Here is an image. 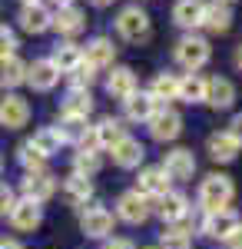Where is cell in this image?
Masks as SVG:
<instances>
[{
  "label": "cell",
  "instance_id": "1",
  "mask_svg": "<svg viewBox=\"0 0 242 249\" xmlns=\"http://www.w3.org/2000/svg\"><path fill=\"white\" fill-rule=\"evenodd\" d=\"M232 196H236V183L225 173H209L203 183H199V206H203V213L229 210Z\"/></svg>",
  "mask_w": 242,
  "mask_h": 249
},
{
  "label": "cell",
  "instance_id": "2",
  "mask_svg": "<svg viewBox=\"0 0 242 249\" xmlns=\"http://www.w3.org/2000/svg\"><path fill=\"white\" fill-rule=\"evenodd\" d=\"M212 57V47H209V40L206 37H196V34H186V37L176 43V63L189 70V73H196V70H203L206 63Z\"/></svg>",
  "mask_w": 242,
  "mask_h": 249
},
{
  "label": "cell",
  "instance_id": "3",
  "mask_svg": "<svg viewBox=\"0 0 242 249\" xmlns=\"http://www.w3.org/2000/svg\"><path fill=\"white\" fill-rule=\"evenodd\" d=\"M116 30H120V37L123 40H146L149 30H153V23H149V14L143 7H123L120 10V17H116Z\"/></svg>",
  "mask_w": 242,
  "mask_h": 249
},
{
  "label": "cell",
  "instance_id": "4",
  "mask_svg": "<svg viewBox=\"0 0 242 249\" xmlns=\"http://www.w3.org/2000/svg\"><path fill=\"white\" fill-rule=\"evenodd\" d=\"M146 123H149V136H153V140H159V143H173L176 136L183 133V116L176 113L173 107H166V103L149 116Z\"/></svg>",
  "mask_w": 242,
  "mask_h": 249
},
{
  "label": "cell",
  "instance_id": "5",
  "mask_svg": "<svg viewBox=\"0 0 242 249\" xmlns=\"http://www.w3.org/2000/svg\"><path fill=\"white\" fill-rule=\"evenodd\" d=\"M149 213H153V206H149V196H143L139 190H126L120 199H116V216H120L123 223L139 226V223H146Z\"/></svg>",
  "mask_w": 242,
  "mask_h": 249
},
{
  "label": "cell",
  "instance_id": "6",
  "mask_svg": "<svg viewBox=\"0 0 242 249\" xmlns=\"http://www.w3.org/2000/svg\"><path fill=\"white\" fill-rule=\"evenodd\" d=\"M153 213H156L166 226H176V223H183V219L189 216V199L183 196V193L169 190V193H163V196H156Z\"/></svg>",
  "mask_w": 242,
  "mask_h": 249
},
{
  "label": "cell",
  "instance_id": "7",
  "mask_svg": "<svg viewBox=\"0 0 242 249\" xmlns=\"http://www.w3.org/2000/svg\"><path fill=\"white\" fill-rule=\"evenodd\" d=\"M80 230H83V236H90V239H106L113 232V213L106 210V206H90V210H83Z\"/></svg>",
  "mask_w": 242,
  "mask_h": 249
},
{
  "label": "cell",
  "instance_id": "8",
  "mask_svg": "<svg viewBox=\"0 0 242 249\" xmlns=\"http://www.w3.org/2000/svg\"><path fill=\"white\" fill-rule=\"evenodd\" d=\"M20 190H23V199L47 203V199L56 193V176H53V173H47V170L27 173V176H23V183H20Z\"/></svg>",
  "mask_w": 242,
  "mask_h": 249
},
{
  "label": "cell",
  "instance_id": "9",
  "mask_svg": "<svg viewBox=\"0 0 242 249\" xmlns=\"http://www.w3.org/2000/svg\"><path fill=\"white\" fill-rule=\"evenodd\" d=\"M27 120H30V103L17 93H7L0 100V126H7V130H20V126H27Z\"/></svg>",
  "mask_w": 242,
  "mask_h": 249
},
{
  "label": "cell",
  "instance_id": "10",
  "mask_svg": "<svg viewBox=\"0 0 242 249\" xmlns=\"http://www.w3.org/2000/svg\"><path fill=\"white\" fill-rule=\"evenodd\" d=\"M7 216H10V226L17 232H34L43 223V210H40V203H34V199H17L14 210L7 213Z\"/></svg>",
  "mask_w": 242,
  "mask_h": 249
},
{
  "label": "cell",
  "instance_id": "11",
  "mask_svg": "<svg viewBox=\"0 0 242 249\" xmlns=\"http://www.w3.org/2000/svg\"><path fill=\"white\" fill-rule=\"evenodd\" d=\"M163 170H166L169 179H192V173H196V156H192V150H186V146H176V150H169L166 156H163Z\"/></svg>",
  "mask_w": 242,
  "mask_h": 249
},
{
  "label": "cell",
  "instance_id": "12",
  "mask_svg": "<svg viewBox=\"0 0 242 249\" xmlns=\"http://www.w3.org/2000/svg\"><path fill=\"white\" fill-rule=\"evenodd\" d=\"M110 153H113V163L116 166H123V170H133V166H139L143 163V156H146V146L136 140V136H123L120 143H113L110 146Z\"/></svg>",
  "mask_w": 242,
  "mask_h": 249
},
{
  "label": "cell",
  "instance_id": "13",
  "mask_svg": "<svg viewBox=\"0 0 242 249\" xmlns=\"http://www.w3.org/2000/svg\"><path fill=\"white\" fill-rule=\"evenodd\" d=\"M50 27H53L60 37H76V34L86 27V14H83L76 3H70V7H56Z\"/></svg>",
  "mask_w": 242,
  "mask_h": 249
},
{
  "label": "cell",
  "instance_id": "14",
  "mask_svg": "<svg viewBox=\"0 0 242 249\" xmlns=\"http://www.w3.org/2000/svg\"><path fill=\"white\" fill-rule=\"evenodd\" d=\"M60 73H56V67L50 60H34V63H27V83L37 90V93H47V90H53Z\"/></svg>",
  "mask_w": 242,
  "mask_h": 249
},
{
  "label": "cell",
  "instance_id": "15",
  "mask_svg": "<svg viewBox=\"0 0 242 249\" xmlns=\"http://www.w3.org/2000/svg\"><path fill=\"white\" fill-rule=\"evenodd\" d=\"M239 223H242V219L232 210H216V213H206L203 232H206V236H212V239H225V236L236 230Z\"/></svg>",
  "mask_w": 242,
  "mask_h": 249
},
{
  "label": "cell",
  "instance_id": "16",
  "mask_svg": "<svg viewBox=\"0 0 242 249\" xmlns=\"http://www.w3.org/2000/svg\"><path fill=\"white\" fill-rule=\"evenodd\" d=\"M206 103L212 107V110H229L232 103H236V87H232V80L225 77H212L206 83Z\"/></svg>",
  "mask_w": 242,
  "mask_h": 249
},
{
  "label": "cell",
  "instance_id": "17",
  "mask_svg": "<svg viewBox=\"0 0 242 249\" xmlns=\"http://www.w3.org/2000/svg\"><path fill=\"white\" fill-rule=\"evenodd\" d=\"M139 90V83H136V73H133L130 67H113L110 77H106V93L116 96V100H126Z\"/></svg>",
  "mask_w": 242,
  "mask_h": 249
},
{
  "label": "cell",
  "instance_id": "18",
  "mask_svg": "<svg viewBox=\"0 0 242 249\" xmlns=\"http://www.w3.org/2000/svg\"><path fill=\"white\" fill-rule=\"evenodd\" d=\"M239 143L232 140V133L225 130V133H209V140H206V153L212 156L216 163H232L236 156H239Z\"/></svg>",
  "mask_w": 242,
  "mask_h": 249
},
{
  "label": "cell",
  "instance_id": "19",
  "mask_svg": "<svg viewBox=\"0 0 242 249\" xmlns=\"http://www.w3.org/2000/svg\"><path fill=\"white\" fill-rule=\"evenodd\" d=\"M123 110H126V120H133V123H139V120H143V123H146L149 116L159 110V103L149 96V90H136L133 96L123 100Z\"/></svg>",
  "mask_w": 242,
  "mask_h": 249
},
{
  "label": "cell",
  "instance_id": "20",
  "mask_svg": "<svg viewBox=\"0 0 242 249\" xmlns=\"http://www.w3.org/2000/svg\"><path fill=\"white\" fill-rule=\"evenodd\" d=\"M203 14H206V0H176L173 3V20L186 30L203 27Z\"/></svg>",
  "mask_w": 242,
  "mask_h": 249
},
{
  "label": "cell",
  "instance_id": "21",
  "mask_svg": "<svg viewBox=\"0 0 242 249\" xmlns=\"http://www.w3.org/2000/svg\"><path fill=\"white\" fill-rule=\"evenodd\" d=\"M113 57H116V47H113L110 37H93L86 43V50H83V60H86L90 67H96V70L113 67Z\"/></svg>",
  "mask_w": 242,
  "mask_h": 249
},
{
  "label": "cell",
  "instance_id": "22",
  "mask_svg": "<svg viewBox=\"0 0 242 249\" xmlns=\"http://www.w3.org/2000/svg\"><path fill=\"white\" fill-rule=\"evenodd\" d=\"M50 20H53V14H50L43 3H23V7H20V27H23L27 34H43V30H50Z\"/></svg>",
  "mask_w": 242,
  "mask_h": 249
},
{
  "label": "cell",
  "instance_id": "23",
  "mask_svg": "<svg viewBox=\"0 0 242 249\" xmlns=\"http://www.w3.org/2000/svg\"><path fill=\"white\" fill-rule=\"evenodd\" d=\"M203 27L209 34H225L232 27V7L223 3V0H212L206 3V14H203Z\"/></svg>",
  "mask_w": 242,
  "mask_h": 249
},
{
  "label": "cell",
  "instance_id": "24",
  "mask_svg": "<svg viewBox=\"0 0 242 249\" xmlns=\"http://www.w3.org/2000/svg\"><path fill=\"white\" fill-rule=\"evenodd\" d=\"M136 190L143 193V196H163V193H169V176L163 166H146V170L139 173V179H136Z\"/></svg>",
  "mask_w": 242,
  "mask_h": 249
},
{
  "label": "cell",
  "instance_id": "25",
  "mask_svg": "<svg viewBox=\"0 0 242 249\" xmlns=\"http://www.w3.org/2000/svg\"><path fill=\"white\" fill-rule=\"evenodd\" d=\"M63 196H67L70 206H86V199L93 196V183H90V176L70 173V176L63 179Z\"/></svg>",
  "mask_w": 242,
  "mask_h": 249
},
{
  "label": "cell",
  "instance_id": "26",
  "mask_svg": "<svg viewBox=\"0 0 242 249\" xmlns=\"http://www.w3.org/2000/svg\"><path fill=\"white\" fill-rule=\"evenodd\" d=\"M93 133H96V146H100V150H110L113 143H120V140L126 136V126H123L120 116H103L93 126Z\"/></svg>",
  "mask_w": 242,
  "mask_h": 249
},
{
  "label": "cell",
  "instance_id": "27",
  "mask_svg": "<svg viewBox=\"0 0 242 249\" xmlns=\"http://www.w3.org/2000/svg\"><path fill=\"white\" fill-rule=\"evenodd\" d=\"M50 63L56 67V73H73L76 67L83 63V50L76 47V43H56L53 47V57H50Z\"/></svg>",
  "mask_w": 242,
  "mask_h": 249
},
{
  "label": "cell",
  "instance_id": "28",
  "mask_svg": "<svg viewBox=\"0 0 242 249\" xmlns=\"http://www.w3.org/2000/svg\"><path fill=\"white\" fill-rule=\"evenodd\" d=\"M90 113H93V93L70 87V93L63 100V116H80V120H86Z\"/></svg>",
  "mask_w": 242,
  "mask_h": 249
},
{
  "label": "cell",
  "instance_id": "29",
  "mask_svg": "<svg viewBox=\"0 0 242 249\" xmlns=\"http://www.w3.org/2000/svg\"><path fill=\"white\" fill-rule=\"evenodd\" d=\"M206 83L209 80L199 77V73H183L176 100H183V103H206Z\"/></svg>",
  "mask_w": 242,
  "mask_h": 249
},
{
  "label": "cell",
  "instance_id": "30",
  "mask_svg": "<svg viewBox=\"0 0 242 249\" xmlns=\"http://www.w3.org/2000/svg\"><path fill=\"white\" fill-rule=\"evenodd\" d=\"M176 93H179V77H176V73H169V70L156 73L153 83H149V96H153L159 107H163V100H176Z\"/></svg>",
  "mask_w": 242,
  "mask_h": 249
},
{
  "label": "cell",
  "instance_id": "31",
  "mask_svg": "<svg viewBox=\"0 0 242 249\" xmlns=\"http://www.w3.org/2000/svg\"><path fill=\"white\" fill-rule=\"evenodd\" d=\"M20 83H27V63L14 53L0 63V87L7 90V87H20Z\"/></svg>",
  "mask_w": 242,
  "mask_h": 249
},
{
  "label": "cell",
  "instance_id": "32",
  "mask_svg": "<svg viewBox=\"0 0 242 249\" xmlns=\"http://www.w3.org/2000/svg\"><path fill=\"white\" fill-rule=\"evenodd\" d=\"M56 133L63 143H83V136L90 133V126H86V120H80V116H60V126H56Z\"/></svg>",
  "mask_w": 242,
  "mask_h": 249
},
{
  "label": "cell",
  "instance_id": "33",
  "mask_svg": "<svg viewBox=\"0 0 242 249\" xmlns=\"http://www.w3.org/2000/svg\"><path fill=\"white\" fill-rule=\"evenodd\" d=\"M30 143H34V150H40L43 156L60 153V146H63V140H60V133H56V126H43V130H37V133L30 136Z\"/></svg>",
  "mask_w": 242,
  "mask_h": 249
},
{
  "label": "cell",
  "instance_id": "34",
  "mask_svg": "<svg viewBox=\"0 0 242 249\" xmlns=\"http://www.w3.org/2000/svg\"><path fill=\"white\" fill-rule=\"evenodd\" d=\"M100 166H103V156H100V150H86V146H80L73 156V173H80V176H93V173H100Z\"/></svg>",
  "mask_w": 242,
  "mask_h": 249
},
{
  "label": "cell",
  "instance_id": "35",
  "mask_svg": "<svg viewBox=\"0 0 242 249\" xmlns=\"http://www.w3.org/2000/svg\"><path fill=\"white\" fill-rule=\"evenodd\" d=\"M17 160H20V166H23L27 173H40L43 166H47V156L40 153V150H34V143H30V140H27V143H20Z\"/></svg>",
  "mask_w": 242,
  "mask_h": 249
},
{
  "label": "cell",
  "instance_id": "36",
  "mask_svg": "<svg viewBox=\"0 0 242 249\" xmlns=\"http://www.w3.org/2000/svg\"><path fill=\"white\" fill-rule=\"evenodd\" d=\"M93 80H96V67H90L86 60H83L73 73H70V83H73L76 90H90V87H93Z\"/></svg>",
  "mask_w": 242,
  "mask_h": 249
},
{
  "label": "cell",
  "instance_id": "37",
  "mask_svg": "<svg viewBox=\"0 0 242 249\" xmlns=\"http://www.w3.org/2000/svg\"><path fill=\"white\" fill-rule=\"evenodd\" d=\"M189 236L192 232H186V230H169V232H163V246L159 249H189Z\"/></svg>",
  "mask_w": 242,
  "mask_h": 249
},
{
  "label": "cell",
  "instance_id": "38",
  "mask_svg": "<svg viewBox=\"0 0 242 249\" xmlns=\"http://www.w3.org/2000/svg\"><path fill=\"white\" fill-rule=\"evenodd\" d=\"M17 34H14V30H10V27H0V63H3V60L7 57H14V53H17Z\"/></svg>",
  "mask_w": 242,
  "mask_h": 249
},
{
  "label": "cell",
  "instance_id": "39",
  "mask_svg": "<svg viewBox=\"0 0 242 249\" xmlns=\"http://www.w3.org/2000/svg\"><path fill=\"white\" fill-rule=\"evenodd\" d=\"M14 203H17V199H14V190H10L7 183H0V216H7V213L14 210Z\"/></svg>",
  "mask_w": 242,
  "mask_h": 249
},
{
  "label": "cell",
  "instance_id": "40",
  "mask_svg": "<svg viewBox=\"0 0 242 249\" xmlns=\"http://www.w3.org/2000/svg\"><path fill=\"white\" fill-rule=\"evenodd\" d=\"M223 243H225V249H242V223H239L232 232H229V236H225Z\"/></svg>",
  "mask_w": 242,
  "mask_h": 249
},
{
  "label": "cell",
  "instance_id": "41",
  "mask_svg": "<svg viewBox=\"0 0 242 249\" xmlns=\"http://www.w3.org/2000/svg\"><path fill=\"white\" fill-rule=\"evenodd\" d=\"M229 133H232V140L242 146V113H236L232 116V123H229Z\"/></svg>",
  "mask_w": 242,
  "mask_h": 249
},
{
  "label": "cell",
  "instance_id": "42",
  "mask_svg": "<svg viewBox=\"0 0 242 249\" xmlns=\"http://www.w3.org/2000/svg\"><path fill=\"white\" fill-rule=\"evenodd\" d=\"M103 249H136V246H133L130 239H110V243H106Z\"/></svg>",
  "mask_w": 242,
  "mask_h": 249
},
{
  "label": "cell",
  "instance_id": "43",
  "mask_svg": "<svg viewBox=\"0 0 242 249\" xmlns=\"http://www.w3.org/2000/svg\"><path fill=\"white\" fill-rule=\"evenodd\" d=\"M0 249H23L17 243V239H7V236H3V239H0Z\"/></svg>",
  "mask_w": 242,
  "mask_h": 249
},
{
  "label": "cell",
  "instance_id": "44",
  "mask_svg": "<svg viewBox=\"0 0 242 249\" xmlns=\"http://www.w3.org/2000/svg\"><path fill=\"white\" fill-rule=\"evenodd\" d=\"M232 60H236V67H239V70H242V43H239V47H236V53H232Z\"/></svg>",
  "mask_w": 242,
  "mask_h": 249
},
{
  "label": "cell",
  "instance_id": "45",
  "mask_svg": "<svg viewBox=\"0 0 242 249\" xmlns=\"http://www.w3.org/2000/svg\"><path fill=\"white\" fill-rule=\"evenodd\" d=\"M90 3H93V7H113L116 0H90Z\"/></svg>",
  "mask_w": 242,
  "mask_h": 249
},
{
  "label": "cell",
  "instance_id": "46",
  "mask_svg": "<svg viewBox=\"0 0 242 249\" xmlns=\"http://www.w3.org/2000/svg\"><path fill=\"white\" fill-rule=\"evenodd\" d=\"M50 3H56V7H70L73 0H50Z\"/></svg>",
  "mask_w": 242,
  "mask_h": 249
},
{
  "label": "cell",
  "instance_id": "47",
  "mask_svg": "<svg viewBox=\"0 0 242 249\" xmlns=\"http://www.w3.org/2000/svg\"><path fill=\"white\" fill-rule=\"evenodd\" d=\"M23 3H40V0H23Z\"/></svg>",
  "mask_w": 242,
  "mask_h": 249
},
{
  "label": "cell",
  "instance_id": "48",
  "mask_svg": "<svg viewBox=\"0 0 242 249\" xmlns=\"http://www.w3.org/2000/svg\"><path fill=\"white\" fill-rule=\"evenodd\" d=\"M0 173H3V156H0Z\"/></svg>",
  "mask_w": 242,
  "mask_h": 249
},
{
  "label": "cell",
  "instance_id": "49",
  "mask_svg": "<svg viewBox=\"0 0 242 249\" xmlns=\"http://www.w3.org/2000/svg\"><path fill=\"white\" fill-rule=\"evenodd\" d=\"M223 3H236V0H223Z\"/></svg>",
  "mask_w": 242,
  "mask_h": 249
}]
</instances>
